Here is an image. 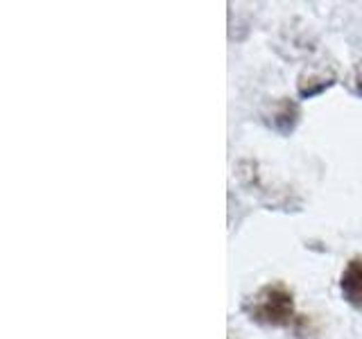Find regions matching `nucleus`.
<instances>
[{"label":"nucleus","instance_id":"obj_1","mask_svg":"<svg viewBox=\"0 0 362 339\" xmlns=\"http://www.w3.org/2000/svg\"><path fill=\"white\" fill-rule=\"evenodd\" d=\"M249 321L263 328H290L294 314V292L283 280H269L245 297L240 305Z\"/></svg>","mask_w":362,"mask_h":339},{"label":"nucleus","instance_id":"obj_2","mask_svg":"<svg viewBox=\"0 0 362 339\" xmlns=\"http://www.w3.org/2000/svg\"><path fill=\"white\" fill-rule=\"evenodd\" d=\"M301 105L294 97H276L267 102V107L260 113V118H263L265 127L272 129L274 133H279L281 138H290V136L297 131L299 122H301Z\"/></svg>","mask_w":362,"mask_h":339},{"label":"nucleus","instance_id":"obj_3","mask_svg":"<svg viewBox=\"0 0 362 339\" xmlns=\"http://www.w3.org/2000/svg\"><path fill=\"white\" fill-rule=\"evenodd\" d=\"M337 84V71L328 64H313L303 68L297 77V95L301 100H313L326 93Z\"/></svg>","mask_w":362,"mask_h":339},{"label":"nucleus","instance_id":"obj_4","mask_svg":"<svg viewBox=\"0 0 362 339\" xmlns=\"http://www.w3.org/2000/svg\"><path fill=\"white\" fill-rule=\"evenodd\" d=\"M339 294L351 308L362 310V256H354L339 274Z\"/></svg>","mask_w":362,"mask_h":339},{"label":"nucleus","instance_id":"obj_5","mask_svg":"<svg viewBox=\"0 0 362 339\" xmlns=\"http://www.w3.org/2000/svg\"><path fill=\"white\" fill-rule=\"evenodd\" d=\"M344 84H346L351 95H356V97L362 100V59L354 64V68H351L346 79H344Z\"/></svg>","mask_w":362,"mask_h":339}]
</instances>
